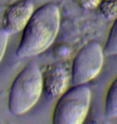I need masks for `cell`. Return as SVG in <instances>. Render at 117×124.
Wrapping results in <instances>:
<instances>
[{"label":"cell","mask_w":117,"mask_h":124,"mask_svg":"<svg viewBox=\"0 0 117 124\" xmlns=\"http://www.w3.org/2000/svg\"><path fill=\"white\" fill-rule=\"evenodd\" d=\"M60 26V11L53 2H47L34 10L23 30L16 50L20 58L37 56L46 51L55 39Z\"/></svg>","instance_id":"obj_1"},{"label":"cell","mask_w":117,"mask_h":124,"mask_svg":"<svg viewBox=\"0 0 117 124\" xmlns=\"http://www.w3.org/2000/svg\"><path fill=\"white\" fill-rule=\"evenodd\" d=\"M43 90V73L35 61H29L11 85L8 96L9 111L14 115L27 113L38 102Z\"/></svg>","instance_id":"obj_2"},{"label":"cell","mask_w":117,"mask_h":124,"mask_svg":"<svg viewBox=\"0 0 117 124\" xmlns=\"http://www.w3.org/2000/svg\"><path fill=\"white\" fill-rule=\"evenodd\" d=\"M91 90L85 84L75 85L59 97L54 108V124H81L88 115Z\"/></svg>","instance_id":"obj_3"},{"label":"cell","mask_w":117,"mask_h":124,"mask_svg":"<svg viewBox=\"0 0 117 124\" xmlns=\"http://www.w3.org/2000/svg\"><path fill=\"white\" fill-rule=\"evenodd\" d=\"M103 49L98 42L92 40L84 44L72 62V85H82L93 80L103 67Z\"/></svg>","instance_id":"obj_4"},{"label":"cell","mask_w":117,"mask_h":124,"mask_svg":"<svg viewBox=\"0 0 117 124\" xmlns=\"http://www.w3.org/2000/svg\"><path fill=\"white\" fill-rule=\"evenodd\" d=\"M34 11L32 0H17L5 10L2 28L9 34L23 31Z\"/></svg>","instance_id":"obj_5"},{"label":"cell","mask_w":117,"mask_h":124,"mask_svg":"<svg viewBox=\"0 0 117 124\" xmlns=\"http://www.w3.org/2000/svg\"><path fill=\"white\" fill-rule=\"evenodd\" d=\"M70 74L63 64H55L49 66L43 73V90L51 98L60 97L66 91Z\"/></svg>","instance_id":"obj_6"},{"label":"cell","mask_w":117,"mask_h":124,"mask_svg":"<svg viewBox=\"0 0 117 124\" xmlns=\"http://www.w3.org/2000/svg\"><path fill=\"white\" fill-rule=\"evenodd\" d=\"M105 115L109 118H117V77L113 80L107 91Z\"/></svg>","instance_id":"obj_7"},{"label":"cell","mask_w":117,"mask_h":124,"mask_svg":"<svg viewBox=\"0 0 117 124\" xmlns=\"http://www.w3.org/2000/svg\"><path fill=\"white\" fill-rule=\"evenodd\" d=\"M103 53L108 56L117 55V18L109 31L103 48Z\"/></svg>","instance_id":"obj_8"},{"label":"cell","mask_w":117,"mask_h":124,"mask_svg":"<svg viewBox=\"0 0 117 124\" xmlns=\"http://www.w3.org/2000/svg\"><path fill=\"white\" fill-rule=\"evenodd\" d=\"M9 33L2 28H0V62L2 60L6 52L9 39Z\"/></svg>","instance_id":"obj_9"}]
</instances>
